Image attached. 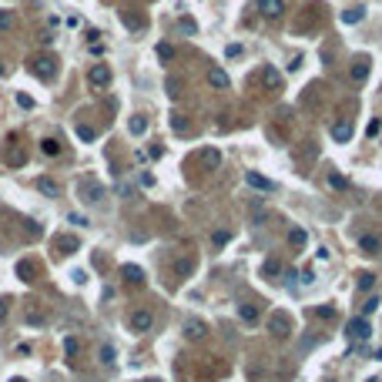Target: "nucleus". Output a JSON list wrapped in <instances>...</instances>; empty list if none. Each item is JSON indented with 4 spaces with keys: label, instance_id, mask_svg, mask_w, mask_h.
I'll return each instance as SVG.
<instances>
[{
    "label": "nucleus",
    "instance_id": "obj_1",
    "mask_svg": "<svg viewBox=\"0 0 382 382\" xmlns=\"http://www.w3.org/2000/svg\"><path fill=\"white\" fill-rule=\"evenodd\" d=\"M345 335H349L352 342H366L369 335H372V325H369V318H362V315L352 318L349 325H345Z\"/></svg>",
    "mask_w": 382,
    "mask_h": 382
},
{
    "label": "nucleus",
    "instance_id": "obj_2",
    "mask_svg": "<svg viewBox=\"0 0 382 382\" xmlns=\"http://www.w3.org/2000/svg\"><path fill=\"white\" fill-rule=\"evenodd\" d=\"M88 80H91V88L104 91L107 84H111V67H107V64H94V67L88 71Z\"/></svg>",
    "mask_w": 382,
    "mask_h": 382
},
{
    "label": "nucleus",
    "instance_id": "obj_3",
    "mask_svg": "<svg viewBox=\"0 0 382 382\" xmlns=\"http://www.w3.org/2000/svg\"><path fill=\"white\" fill-rule=\"evenodd\" d=\"M34 74H37L40 80H54V74H57V61L54 57H34Z\"/></svg>",
    "mask_w": 382,
    "mask_h": 382
},
{
    "label": "nucleus",
    "instance_id": "obj_4",
    "mask_svg": "<svg viewBox=\"0 0 382 382\" xmlns=\"http://www.w3.org/2000/svg\"><path fill=\"white\" fill-rule=\"evenodd\" d=\"M151 325H154L151 309H134L131 312V329H134V332H151Z\"/></svg>",
    "mask_w": 382,
    "mask_h": 382
},
{
    "label": "nucleus",
    "instance_id": "obj_5",
    "mask_svg": "<svg viewBox=\"0 0 382 382\" xmlns=\"http://www.w3.org/2000/svg\"><path fill=\"white\" fill-rule=\"evenodd\" d=\"M198 161H201L205 171H218V168H222V151H218V148H201Z\"/></svg>",
    "mask_w": 382,
    "mask_h": 382
},
{
    "label": "nucleus",
    "instance_id": "obj_6",
    "mask_svg": "<svg viewBox=\"0 0 382 382\" xmlns=\"http://www.w3.org/2000/svg\"><path fill=\"white\" fill-rule=\"evenodd\" d=\"M282 10H285V4H282V0H258V14H262L265 20H279Z\"/></svg>",
    "mask_w": 382,
    "mask_h": 382
},
{
    "label": "nucleus",
    "instance_id": "obj_7",
    "mask_svg": "<svg viewBox=\"0 0 382 382\" xmlns=\"http://www.w3.org/2000/svg\"><path fill=\"white\" fill-rule=\"evenodd\" d=\"M262 84L268 91H279L282 88V71H279V67H271V64H268V67H262Z\"/></svg>",
    "mask_w": 382,
    "mask_h": 382
},
{
    "label": "nucleus",
    "instance_id": "obj_8",
    "mask_svg": "<svg viewBox=\"0 0 382 382\" xmlns=\"http://www.w3.org/2000/svg\"><path fill=\"white\" fill-rule=\"evenodd\" d=\"M359 252L362 255H379L382 252V238L379 235H362V238H359Z\"/></svg>",
    "mask_w": 382,
    "mask_h": 382
},
{
    "label": "nucleus",
    "instance_id": "obj_9",
    "mask_svg": "<svg viewBox=\"0 0 382 382\" xmlns=\"http://www.w3.org/2000/svg\"><path fill=\"white\" fill-rule=\"evenodd\" d=\"M245 181L252 184L255 191H275V181H268V178H265V175H258V171H248V175H245Z\"/></svg>",
    "mask_w": 382,
    "mask_h": 382
},
{
    "label": "nucleus",
    "instance_id": "obj_10",
    "mask_svg": "<svg viewBox=\"0 0 382 382\" xmlns=\"http://www.w3.org/2000/svg\"><path fill=\"white\" fill-rule=\"evenodd\" d=\"M37 191L44 195V198H61V184H57L54 178H47V175L37 181Z\"/></svg>",
    "mask_w": 382,
    "mask_h": 382
},
{
    "label": "nucleus",
    "instance_id": "obj_11",
    "mask_svg": "<svg viewBox=\"0 0 382 382\" xmlns=\"http://www.w3.org/2000/svg\"><path fill=\"white\" fill-rule=\"evenodd\" d=\"M80 195H84L88 205H94V201L104 198V188H101V184H91V181H80Z\"/></svg>",
    "mask_w": 382,
    "mask_h": 382
},
{
    "label": "nucleus",
    "instance_id": "obj_12",
    "mask_svg": "<svg viewBox=\"0 0 382 382\" xmlns=\"http://www.w3.org/2000/svg\"><path fill=\"white\" fill-rule=\"evenodd\" d=\"M208 84L218 91L228 88V71H222V67H208Z\"/></svg>",
    "mask_w": 382,
    "mask_h": 382
},
{
    "label": "nucleus",
    "instance_id": "obj_13",
    "mask_svg": "<svg viewBox=\"0 0 382 382\" xmlns=\"http://www.w3.org/2000/svg\"><path fill=\"white\" fill-rule=\"evenodd\" d=\"M332 138L339 144H345L352 138V121H339V124H332Z\"/></svg>",
    "mask_w": 382,
    "mask_h": 382
},
{
    "label": "nucleus",
    "instance_id": "obj_14",
    "mask_svg": "<svg viewBox=\"0 0 382 382\" xmlns=\"http://www.w3.org/2000/svg\"><path fill=\"white\" fill-rule=\"evenodd\" d=\"M366 77H369V61H366V57H359V61L352 64V80H356V84H362Z\"/></svg>",
    "mask_w": 382,
    "mask_h": 382
},
{
    "label": "nucleus",
    "instance_id": "obj_15",
    "mask_svg": "<svg viewBox=\"0 0 382 382\" xmlns=\"http://www.w3.org/2000/svg\"><path fill=\"white\" fill-rule=\"evenodd\" d=\"M184 335H188V339H201V335H205V322L188 318V322H184Z\"/></svg>",
    "mask_w": 382,
    "mask_h": 382
},
{
    "label": "nucleus",
    "instance_id": "obj_16",
    "mask_svg": "<svg viewBox=\"0 0 382 382\" xmlns=\"http://www.w3.org/2000/svg\"><path fill=\"white\" fill-rule=\"evenodd\" d=\"M121 275H124L131 285H141V282H144V271L138 268V265H124V268H121Z\"/></svg>",
    "mask_w": 382,
    "mask_h": 382
},
{
    "label": "nucleus",
    "instance_id": "obj_17",
    "mask_svg": "<svg viewBox=\"0 0 382 382\" xmlns=\"http://www.w3.org/2000/svg\"><path fill=\"white\" fill-rule=\"evenodd\" d=\"M127 131H131L134 138H141L144 131H148V121H144V114H134V118L127 121Z\"/></svg>",
    "mask_w": 382,
    "mask_h": 382
},
{
    "label": "nucleus",
    "instance_id": "obj_18",
    "mask_svg": "<svg viewBox=\"0 0 382 382\" xmlns=\"http://www.w3.org/2000/svg\"><path fill=\"white\" fill-rule=\"evenodd\" d=\"M268 329H271L275 335H288V318H285V315H271V318H268Z\"/></svg>",
    "mask_w": 382,
    "mask_h": 382
},
{
    "label": "nucleus",
    "instance_id": "obj_19",
    "mask_svg": "<svg viewBox=\"0 0 382 382\" xmlns=\"http://www.w3.org/2000/svg\"><path fill=\"white\" fill-rule=\"evenodd\" d=\"M121 20H124L127 31H141V24H144V20L134 14V10H121Z\"/></svg>",
    "mask_w": 382,
    "mask_h": 382
},
{
    "label": "nucleus",
    "instance_id": "obj_20",
    "mask_svg": "<svg viewBox=\"0 0 382 382\" xmlns=\"http://www.w3.org/2000/svg\"><path fill=\"white\" fill-rule=\"evenodd\" d=\"M40 151L47 154V158H57V154H61V141H54V138H44V141H40Z\"/></svg>",
    "mask_w": 382,
    "mask_h": 382
},
{
    "label": "nucleus",
    "instance_id": "obj_21",
    "mask_svg": "<svg viewBox=\"0 0 382 382\" xmlns=\"http://www.w3.org/2000/svg\"><path fill=\"white\" fill-rule=\"evenodd\" d=\"M305 241H309V235H305V228H292V231H288V245H292V248H302Z\"/></svg>",
    "mask_w": 382,
    "mask_h": 382
},
{
    "label": "nucleus",
    "instance_id": "obj_22",
    "mask_svg": "<svg viewBox=\"0 0 382 382\" xmlns=\"http://www.w3.org/2000/svg\"><path fill=\"white\" fill-rule=\"evenodd\" d=\"M362 17H366V7H349V10L342 14V24H359Z\"/></svg>",
    "mask_w": 382,
    "mask_h": 382
},
{
    "label": "nucleus",
    "instance_id": "obj_23",
    "mask_svg": "<svg viewBox=\"0 0 382 382\" xmlns=\"http://www.w3.org/2000/svg\"><path fill=\"white\" fill-rule=\"evenodd\" d=\"M168 124H171V131H178V134H188V118H184V114H171Z\"/></svg>",
    "mask_w": 382,
    "mask_h": 382
},
{
    "label": "nucleus",
    "instance_id": "obj_24",
    "mask_svg": "<svg viewBox=\"0 0 382 382\" xmlns=\"http://www.w3.org/2000/svg\"><path fill=\"white\" fill-rule=\"evenodd\" d=\"M238 315H241V322H248V325H252V322H258V305H241Z\"/></svg>",
    "mask_w": 382,
    "mask_h": 382
},
{
    "label": "nucleus",
    "instance_id": "obj_25",
    "mask_svg": "<svg viewBox=\"0 0 382 382\" xmlns=\"http://www.w3.org/2000/svg\"><path fill=\"white\" fill-rule=\"evenodd\" d=\"M64 352H67V356H80V339H74V335H67V339H64Z\"/></svg>",
    "mask_w": 382,
    "mask_h": 382
},
{
    "label": "nucleus",
    "instance_id": "obj_26",
    "mask_svg": "<svg viewBox=\"0 0 382 382\" xmlns=\"http://www.w3.org/2000/svg\"><path fill=\"white\" fill-rule=\"evenodd\" d=\"M372 285H375V275L372 271H362V275H359V292H369Z\"/></svg>",
    "mask_w": 382,
    "mask_h": 382
},
{
    "label": "nucleus",
    "instance_id": "obj_27",
    "mask_svg": "<svg viewBox=\"0 0 382 382\" xmlns=\"http://www.w3.org/2000/svg\"><path fill=\"white\" fill-rule=\"evenodd\" d=\"M329 188L345 191V188H349V178H342V175H335V171H332V175H329Z\"/></svg>",
    "mask_w": 382,
    "mask_h": 382
},
{
    "label": "nucleus",
    "instance_id": "obj_28",
    "mask_svg": "<svg viewBox=\"0 0 382 382\" xmlns=\"http://www.w3.org/2000/svg\"><path fill=\"white\" fill-rule=\"evenodd\" d=\"M4 158H7V165H17V168L27 165V154H24V151H7Z\"/></svg>",
    "mask_w": 382,
    "mask_h": 382
},
{
    "label": "nucleus",
    "instance_id": "obj_29",
    "mask_svg": "<svg viewBox=\"0 0 382 382\" xmlns=\"http://www.w3.org/2000/svg\"><path fill=\"white\" fill-rule=\"evenodd\" d=\"M14 27V10H0V31H10Z\"/></svg>",
    "mask_w": 382,
    "mask_h": 382
},
{
    "label": "nucleus",
    "instance_id": "obj_30",
    "mask_svg": "<svg viewBox=\"0 0 382 382\" xmlns=\"http://www.w3.org/2000/svg\"><path fill=\"white\" fill-rule=\"evenodd\" d=\"M61 252L64 255H74V252H77V238H61Z\"/></svg>",
    "mask_w": 382,
    "mask_h": 382
},
{
    "label": "nucleus",
    "instance_id": "obj_31",
    "mask_svg": "<svg viewBox=\"0 0 382 382\" xmlns=\"http://www.w3.org/2000/svg\"><path fill=\"white\" fill-rule=\"evenodd\" d=\"M17 275H20V279H31V275H34V265H31V262H17Z\"/></svg>",
    "mask_w": 382,
    "mask_h": 382
},
{
    "label": "nucleus",
    "instance_id": "obj_32",
    "mask_svg": "<svg viewBox=\"0 0 382 382\" xmlns=\"http://www.w3.org/2000/svg\"><path fill=\"white\" fill-rule=\"evenodd\" d=\"M101 362L104 366H111L114 362V345H101Z\"/></svg>",
    "mask_w": 382,
    "mask_h": 382
},
{
    "label": "nucleus",
    "instance_id": "obj_33",
    "mask_svg": "<svg viewBox=\"0 0 382 382\" xmlns=\"http://www.w3.org/2000/svg\"><path fill=\"white\" fill-rule=\"evenodd\" d=\"M158 57L161 61H171V57H175V47H171V44H158Z\"/></svg>",
    "mask_w": 382,
    "mask_h": 382
},
{
    "label": "nucleus",
    "instance_id": "obj_34",
    "mask_svg": "<svg viewBox=\"0 0 382 382\" xmlns=\"http://www.w3.org/2000/svg\"><path fill=\"white\" fill-rule=\"evenodd\" d=\"M315 315H318V318H335V305H318Z\"/></svg>",
    "mask_w": 382,
    "mask_h": 382
},
{
    "label": "nucleus",
    "instance_id": "obj_35",
    "mask_svg": "<svg viewBox=\"0 0 382 382\" xmlns=\"http://www.w3.org/2000/svg\"><path fill=\"white\" fill-rule=\"evenodd\" d=\"M178 27H181L184 34H195V31H198V27H195V20H191V17H181V20H178Z\"/></svg>",
    "mask_w": 382,
    "mask_h": 382
},
{
    "label": "nucleus",
    "instance_id": "obj_36",
    "mask_svg": "<svg viewBox=\"0 0 382 382\" xmlns=\"http://www.w3.org/2000/svg\"><path fill=\"white\" fill-rule=\"evenodd\" d=\"M228 238H231V235H228V231H225V228H218L215 235H211V241H215L218 248H222V245H225V241H228Z\"/></svg>",
    "mask_w": 382,
    "mask_h": 382
},
{
    "label": "nucleus",
    "instance_id": "obj_37",
    "mask_svg": "<svg viewBox=\"0 0 382 382\" xmlns=\"http://www.w3.org/2000/svg\"><path fill=\"white\" fill-rule=\"evenodd\" d=\"M165 88H168V94H171V97H178V94H181V84H178L175 77H168V84H165Z\"/></svg>",
    "mask_w": 382,
    "mask_h": 382
},
{
    "label": "nucleus",
    "instance_id": "obj_38",
    "mask_svg": "<svg viewBox=\"0 0 382 382\" xmlns=\"http://www.w3.org/2000/svg\"><path fill=\"white\" fill-rule=\"evenodd\" d=\"M379 131H382V121H379V118H372V121H369V131H366V134H369V138H375Z\"/></svg>",
    "mask_w": 382,
    "mask_h": 382
},
{
    "label": "nucleus",
    "instance_id": "obj_39",
    "mask_svg": "<svg viewBox=\"0 0 382 382\" xmlns=\"http://www.w3.org/2000/svg\"><path fill=\"white\" fill-rule=\"evenodd\" d=\"M77 138H80V141H94V131L80 124V127H77Z\"/></svg>",
    "mask_w": 382,
    "mask_h": 382
},
{
    "label": "nucleus",
    "instance_id": "obj_40",
    "mask_svg": "<svg viewBox=\"0 0 382 382\" xmlns=\"http://www.w3.org/2000/svg\"><path fill=\"white\" fill-rule=\"evenodd\" d=\"M375 309H379V298H375V295H372V298H369V302L362 305V312H366V315H372Z\"/></svg>",
    "mask_w": 382,
    "mask_h": 382
},
{
    "label": "nucleus",
    "instance_id": "obj_41",
    "mask_svg": "<svg viewBox=\"0 0 382 382\" xmlns=\"http://www.w3.org/2000/svg\"><path fill=\"white\" fill-rule=\"evenodd\" d=\"M225 57H241V44H228V47H225Z\"/></svg>",
    "mask_w": 382,
    "mask_h": 382
},
{
    "label": "nucleus",
    "instance_id": "obj_42",
    "mask_svg": "<svg viewBox=\"0 0 382 382\" xmlns=\"http://www.w3.org/2000/svg\"><path fill=\"white\" fill-rule=\"evenodd\" d=\"M175 271H178V275H188V271H191V258H184V262H178V265H175Z\"/></svg>",
    "mask_w": 382,
    "mask_h": 382
},
{
    "label": "nucleus",
    "instance_id": "obj_43",
    "mask_svg": "<svg viewBox=\"0 0 382 382\" xmlns=\"http://www.w3.org/2000/svg\"><path fill=\"white\" fill-rule=\"evenodd\" d=\"M17 104H20V107H27V111H31V107H34V97H27V94H17Z\"/></svg>",
    "mask_w": 382,
    "mask_h": 382
},
{
    "label": "nucleus",
    "instance_id": "obj_44",
    "mask_svg": "<svg viewBox=\"0 0 382 382\" xmlns=\"http://www.w3.org/2000/svg\"><path fill=\"white\" fill-rule=\"evenodd\" d=\"M24 231L27 235H40V225L37 222H24Z\"/></svg>",
    "mask_w": 382,
    "mask_h": 382
},
{
    "label": "nucleus",
    "instance_id": "obj_45",
    "mask_svg": "<svg viewBox=\"0 0 382 382\" xmlns=\"http://www.w3.org/2000/svg\"><path fill=\"white\" fill-rule=\"evenodd\" d=\"M27 322H31V325H37V322H44V315H37V312H27Z\"/></svg>",
    "mask_w": 382,
    "mask_h": 382
},
{
    "label": "nucleus",
    "instance_id": "obj_46",
    "mask_svg": "<svg viewBox=\"0 0 382 382\" xmlns=\"http://www.w3.org/2000/svg\"><path fill=\"white\" fill-rule=\"evenodd\" d=\"M88 47H91V54H104V44H97V40H91Z\"/></svg>",
    "mask_w": 382,
    "mask_h": 382
},
{
    "label": "nucleus",
    "instance_id": "obj_47",
    "mask_svg": "<svg viewBox=\"0 0 382 382\" xmlns=\"http://www.w3.org/2000/svg\"><path fill=\"white\" fill-rule=\"evenodd\" d=\"M4 318H7V302L0 298V322H4Z\"/></svg>",
    "mask_w": 382,
    "mask_h": 382
},
{
    "label": "nucleus",
    "instance_id": "obj_48",
    "mask_svg": "<svg viewBox=\"0 0 382 382\" xmlns=\"http://www.w3.org/2000/svg\"><path fill=\"white\" fill-rule=\"evenodd\" d=\"M4 74H7V67H4V61H0V77H4Z\"/></svg>",
    "mask_w": 382,
    "mask_h": 382
},
{
    "label": "nucleus",
    "instance_id": "obj_49",
    "mask_svg": "<svg viewBox=\"0 0 382 382\" xmlns=\"http://www.w3.org/2000/svg\"><path fill=\"white\" fill-rule=\"evenodd\" d=\"M10 382H24V379H10Z\"/></svg>",
    "mask_w": 382,
    "mask_h": 382
},
{
    "label": "nucleus",
    "instance_id": "obj_50",
    "mask_svg": "<svg viewBox=\"0 0 382 382\" xmlns=\"http://www.w3.org/2000/svg\"><path fill=\"white\" fill-rule=\"evenodd\" d=\"M151 382H158V379H151Z\"/></svg>",
    "mask_w": 382,
    "mask_h": 382
}]
</instances>
